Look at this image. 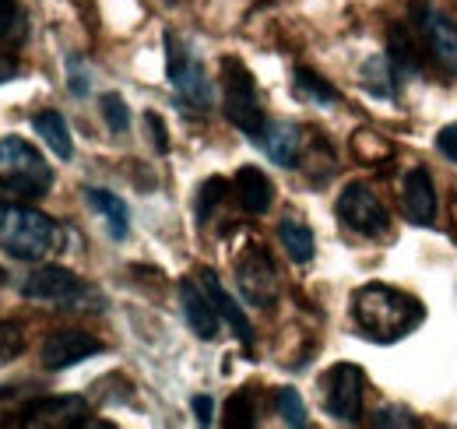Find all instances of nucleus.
<instances>
[{
    "label": "nucleus",
    "instance_id": "nucleus-31",
    "mask_svg": "<svg viewBox=\"0 0 457 429\" xmlns=\"http://www.w3.org/2000/svg\"><path fill=\"white\" fill-rule=\"evenodd\" d=\"M21 29V11L14 0H0V39L4 36H14Z\"/></svg>",
    "mask_w": 457,
    "mask_h": 429
},
{
    "label": "nucleus",
    "instance_id": "nucleus-28",
    "mask_svg": "<svg viewBox=\"0 0 457 429\" xmlns=\"http://www.w3.org/2000/svg\"><path fill=\"white\" fill-rule=\"evenodd\" d=\"M25 349V334L18 324H0V366L11 363L14 356H21Z\"/></svg>",
    "mask_w": 457,
    "mask_h": 429
},
{
    "label": "nucleus",
    "instance_id": "nucleus-22",
    "mask_svg": "<svg viewBox=\"0 0 457 429\" xmlns=\"http://www.w3.org/2000/svg\"><path fill=\"white\" fill-rule=\"evenodd\" d=\"M292 88H295L299 99H306V103H313V106H338V103H342V92H338L328 78L313 74L310 67H295Z\"/></svg>",
    "mask_w": 457,
    "mask_h": 429
},
{
    "label": "nucleus",
    "instance_id": "nucleus-14",
    "mask_svg": "<svg viewBox=\"0 0 457 429\" xmlns=\"http://www.w3.org/2000/svg\"><path fill=\"white\" fill-rule=\"evenodd\" d=\"M401 205H404V214L411 225H433L436 218V187H433V176L415 165L408 169L404 183H401Z\"/></svg>",
    "mask_w": 457,
    "mask_h": 429
},
{
    "label": "nucleus",
    "instance_id": "nucleus-7",
    "mask_svg": "<svg viewBox=\"0 0 457 429\" xmlns=\"http://www.w3.org/2000/svg\"><path fill=\"white\" fill-rule=\"evenodd\" d=\"M236 285L239 296L257 307V310H271L278 299V268L271 261V254L264 247H250L239 261H236Z\"/></svg>",
    "mask_w": 457,
    "mask_h": 429
},
{
    "label": "nucleus",
    "instance_id": "nucleus-19",
    "mask_svg": "<svg viewBox=\"0 0 457 429\" xmlns=\"http://www.w3.org/2000/svg\"><path fill=\"white\" fill-rule=\"evenodd\" d=\"M278 240L286 247V254L295 265H310L313 254H317V240H313V229L299 218V214H286L278 222Z\"/></svg>",
    "mask_w": 457,
    "mask_h": 429
},
{
    "label": "nucleus",
    "instance_id": "nucleus-35",
    "mask_svg": "<svg viewBox=\"0 0 457 429\" xmlns=\"http://www.w3.org/2000/svg\"><path fill=\"white\" fill-rule=\"evenodd\" d=\"M18 71H21L18 56L7 54V50H0V85H4V81H14V78H18Z\"/></svg>",
    "mask_w": 457,
    "mask_h": 429
},
{
    "label": "nucleus",
    "instance_id": "nucleus-34",
    "mask_svg": "<svg viewBox=\"0 0 457 429\" xmlns=\"http://www.w3.org/2000/svg\"><path fill=\"white\" fill-rule=\"evenodd\" d=\"M194 412H197V423L201 426H212V416H215V401L208 394H197L194 398Z\"/></svg>",
    "mask_w": 457,
    "mask_h": 429
},
{
    "label": "nucleus",
    "instance_id": "nucleus-17",
    "mask_svg": "<svg viewBox=\"0 0 457 429\" xmlns=\"http://www.w3.org/2000/svg\"><path fill=\"white\" fill-rule=\"evenodd\" d=\"M299 127H292L286 120H268L264 123V130H261V138H257V145L268 152V159L278 162V165H286L292 169L295 159H299Z\"/></svg>",
    "mask_w": 457,
    "mask_h": 429
},
{
    "label": "nucleus",
    "instance_id": "nucleus-16",
    "mask_svg": "<svg viewBox=\"0 0 457 429\" xmlns=\"http://www.w3.org/2000/svg\"><path fill=\"white\" fill-rule=\"evenodd\" d=\"M232 190H236V201L246 214H264L275 201V187L264 176V169H257V165H243L232 180Z\"/></svg>",
    "mask_w": 457,
    "mask_h": 429
},
{
    "label": "nucleus",
    "instance_id": "nucleus-27",
    "mask_svg": "<svg viewBox=\"0 0 457 429\" xmlns=\"http://www.w3.org/2000/svg\"><path fill=\"white\" fill-rule=\"evenodd\" d=\"M99 109H103V116H106V123H110L113 134H123V130L130 127V109H127V103H123V96L106 92V96L99 99Z\"/></svg>",
    "mask_w": 457,
    "mask_h": 429
},
{
    "label": "nucleus",
    "instance_id": "nucleus-12",
    "mask_svg": "<svg viewBox=\"0 0 457 429\" xmlns=\"http://www.w3.org/2000/svg\"><path fill=\"white\" fill-rule=\"evenodd\" d=\"M88 416V401L78 394H57V398H39L32 405L21 408V426L39 429H74L85 423Z\"/></svg>",
    "mask_w": 457,
    "mask_h": 429
},
{
    "label": "nucleus",
    "instance_id": "nucleus-4",
    "mask_svg": "<svg viewBox=\"0 0 457 429\" xmlns=\"http://www.w3.org/2000/svg\"><path fill=\"white\" fill-rule=\"evenodd\" d=\"M0 187L21 198H43L54 187V169L25 138H4L0 141Z\"/></svg>",
    "mask_w": 457,
    "mask_h": 429
},
{
    "label": "nucleus",
    "instance_id": "nucleus-32",
    "mask_svg": "<svg viewBox=\"0 0 457 429\" xmlns=\"http://www.w3.org/2000/svg\"><path fill=\"white\" fill-rule=\"evenodd\" d=\"M145 123L152 130V141H155V152H170V138H166V123L159 113H145Z\"/></svg>",
    "mask_w": 457,
    "mask_h": 429
},
{
    "label": "nucleus",
    "instance_id": "nucleus-13",
    "mask_svg": "<svg viewBox=\"0 0 457 429\" xmlns=\"http://www.w3.org/2000/svg\"><path fill=\"white\" fill-rule=\"evenodd\" d=\"M179 310H183V321L190 324V331H194L197 338L212 341V338L219 334L222 317H219L215 303L208 299L204 285H197L194 278H183V282H179Z\"/></svg>",
    "mask_w": 457,
    "mask_h": 429
},
{
    "label": "nucleus",
    "instance_id": "nucleus-24",
    "mask_svg": "<svg viewBox=\"0 0 457 429\" xmlns=\"http://www.w3.org/2000/svg\"><path fill=\"white\" fill-rule=\"evenodd\" d=\"M226 194H228V183L222 180V176H212V180H204V183H201L197 201H194V212H197V222H201V225L212 218V212L222 205V198H226Z\"/></svg>",
    "mask_w": 457,
    "mask_h": 429
},
{
    "label": "nucleus",
    "instance_id": "nucleus-26",
    "mask_svg": "<svg viewBox=\"0 0 457 429\" xmlns=\"http://www.w3.org/2000/svg\"><path fill=\"white\" fill-rule=\"evenodd\" d=\"M275 405H278V416L286 426H310V416H306V405H303V394L295 387H282L275 394Z\"/></svg>",
    "mask_w": 457,
    "mask_h": 429
},
{
    "label": "nucleus",
    "instance_id": "nucleus-10",
    "mask_svg": "<svg viewBox=\"0 0 457 429\" xmlns=\"http://www.w3.org/2000/svg\"><path fill=\"white\" fill-rule=\"evenodd\" d=\"M411 18H415V29L422 32V39H426L433 60H436L447 74H454L457 71V25L454 21H451L440 7H433V4H415V7H411Z\"/></svg>",
    "mask_w": 457,
    "mask_h": 429
},
{
    "label": "nucleus",
    "instance_id": "nucleus-18",
    "mask_svg": "<svg viewBox=\"0 0 457 429\" xmlns=\"http://www.w3.org/2000/svg\"><path fill=\"white\" fill-rule=\"evenodd\" d=\"M85 198H88V205L96 212L103 214V222H106L113 240H127L130 236V212H127L123 198H116L113 190H103V187H88Z\"/></svg>",
    "mask_w": 457,
    "mask_h": 429
},
{
    "label": "nucleus",
    "instance_id": "nucleus-1",
    "mask_svg": "<svg viewBox=\"0 0 457 429\" xmlns=\"http://www.w3.org/2000/svg\"><path fill=\"white\" fill-rule=\"evenodd\" d=\"M352 317L362 334L377 341H395L415 331V324L422 321V303L395 285L370 282L352 296Z\"/></svg>",
    "mask_w": 457,
    "mask_h": 429
},
{
    "label": "nucleus",
    "instance_id": "nucleus-30",
    "mask_svg": "<svg viewBox=\"0 0 457 429\" xmlns=\"http://www.w3.org/2000/svg\"><path fill=\"white\" fill-rule=\"evenodd\" d=\"M373 426H398V429H411V426H419V419H415L411 412H404V408H380V412L373 416Z\"/></svg>",
    "mask_w": 457,
    "mask_h": 429
},
{
    "label": "nucleus",
    "instance_id": "nucleus-23",
    "mask_svg": "<svg viewBox=\"0 0 457 429\" xmlns=\"http://www.w3.org/2000/svg\"><path fill=\"white\" fill-rule=\"evenodd\" d=\"M387 60L395 63V71L401 74V81H404V78H411V74H419L415 36L408 32V25H404V21L391 25V32H387Z\"/></svg>",
    "mask_w": 457,
    "mask_h": 429
},
{
    "label": "nucleus",
    "instance_id": "nucleus-5",
    "mask_svg": "<svg viewBox=\"0 0 457 429\" xmlns=\"http://www.w3.org/2000/svg\"><path fill=\"white\" fill-rule=\"evenodd\" d=\"M166 74H170L172 92L194 109H212L215 92H212V78L201 63V56L194 54L176 32H166Z\"/></svg>",
    "mask_w": 457,
    "mask_h": 429
},
{
    "label": "nucleus",
    "instance_id": "nucleus-20",
    "mask_svg": "<svg viewBox=\"0 0 457 429\" xmlns=\"http://www.w3.org/2000/svg\"><path fill=\"white\" fill-rule=\"evenodd\" d=\"M32 127H36V134L50 145V152H54L57 159H63V162L74 159V138H71V127H67V120L60 116L57 109H43V113H36V116H32Z\"/></svg>",
    "mask_w": 457,
    "mask_h": 429
},
{
    "label": "nucleus",
    "instance_id": "nucleus-25",
    "mask_svg": "<svg viewBox=\"0 0 457 429\" xmlns=\"http://www.w3.org/2000/svg\"><path fill=\"white\" fill-rule=\"evenodd\" d=\"M257 405H253V391H236L226 401V426L228 429H243L253 426L257 419Z\"/></svg>",
    "mask_w": 457,
    "mask_h": 429
},
{
    "label": "nucleus",
    "instance_id": "nucleus-21",
    "mask_svg": "<svg viewBox=\"0 0 457 429\" xmlns=\"http://www.w3.org/2000/svg\"><path fill=\"white\" fill-rule=\"evenodd\" d=\"M362 85H366V92L377 96V99H398L401 74L395 71V63L387 60V54L370 56V60L362 63Z\"/></svg>",
    "mask_w": 457,
    "mask_h": 429
},
{
    "label": "nucleus",
    "instance_id": "nucleus-36",
    "mask_svg": "<svg viewBox=\"0 0 457 429\" xmlns=\"http://www.w3.org/2000/svg\"><path fill=\"white\" fill-rule=\"evenodd\" d=\"M4 278H7V274H4V268H0V285H4Z\"/></svg>",
    "mask_w": 457,
    "mask_h": 429
},
{
    "label": "nucleus",
    "instance_id": "nucleus-29",
    "mask_svg": "<svg viewBox=\"0 0 457 429\" xmlns=\"http://www.w3.org/2000/svg\"><path fill=\"white\" fill-rule=\"evenodd\" d=\"M67 88H71L78 99L88 96V88H92V81H88V67H85L81 56H67Z\"/></svg>",
    "mask_w": 457,
    "mask_h": 429
},
{
    "label": "nucleus",
    "instance_id": "nucleus-3",
    "mask_svg": "<svg viewBox=\"0 0 457 429\" xmlns=\"http://www.w3.org/2000/svg\"><path fill=\"white\" fill-rule=\"evenodd\" d=\"M21 296L32 303H50L57 310H103L106 307L96 285L81 282L74 271L60 268V265H43L32 271L21 285Z\"/></svg>",
    "mask_w": 457,
    "mask_h": 429
},
{
    "label": "nucleus",
    "instance_id": "nucleus-15",
    "mask_svg": "<svg viewBox=\"0 0 457 429\" xmlns=\"http://www.w3.org/2000/svg\"><path fill=\"white\" fill-rule=\"evenodd\" d=\"M201 285H204L208 299L215 303L219 317H222V321H226L228 327H232V334H236V338H239V341H243L246 349H253V341H257V338H253V327H250V321H246L243 307H239V303H236V299L228 296L226 285L219 282V274H215L212 268H204V271H201Z\"/></svg>",
    "mask_w": 457,
    "mask_h": 429
},
{
    "label": "nucleus",
    "instance_id": "nucleus-8",
    "mask_svg": "<svg viewBox=\"0 0 457 429\" xmlns=\"http://www.w3.org/2000/svg\"><path fill=\"white\" fill-rule=\"evenodd\" d=\"M335 208H338V218H342L345 229H352L355 236H366V240L384 236L387 225H391V214L380 205V198L362 183H348L338 194Z\"/></svg>",
    "mask_w": 457,
    "mask_h": 429
},
{
    "label": "nucleus",
    "instance_id": "nucleus-11",
    "mask_svg": "<svg viewBox=\"0 0 457 429\" xmlns=\"http://www.w3.org/2000/svg\"><path fill=\"white\" fill-rule=\"evenodd\" d=\"M99 352H106V345H103L96 334H88V331H78V327H71V331H54V334L43 341V366H46L50 374H60V370H71V366H78V363L99 356Z\"/></svg>",
    "mask_w": 457,
    "mask_h": 429
},
{
    "label": "nucleus",
    "instance_id": "nucleus-6",
    "mask_svg": "<svg viewBox=\"0 0 457 429\" xmlns=\"http://www.w3.org/2000/svg\"><path fill=\"white\" fill-rule=\"evenodd\" d=\"M222 71H226V116L232 127H239L246 138H261V130H264V103H261V92H257V81H253V74L239 63V60H232L228 56L226 63H222Z\"/></svg>",
    "mask_w": 457,
    "mask_h": 429
},
{
    "label": "nucleus",
    "instance_id": "nucleus-9",
    "mask_svg": "<svg viewBox=\"0 0 457 429\" xmlns=\"http://www.w3.org/2000/svg\"><path fill=\"white\" fill-rule=\"evenodd\" d=\"M320 387H324V408L338 423H359V416H362V391H366V376H362L359 366H352V363L331 366L324 374V380H320Z\"/></svg>",
    "mask_w": 457,
    "mask_h": 429
},
{
    "label": "nucleus",
    "instance_id": "nucleus-33",
    "mask_svg": "<svg viewBox=\"0 0 457 429\" xmlns=\"http://www.w3.org/2000/svg\"><path fill=\"white\" fill-rule=\"evenodd\" d=\"M436 148L444 152V159L457 162V123H451V127H444V130L436 134Z\"/></svg>",
    "mask_w": 457,
    "mask_h": 429
},
{
    "label": "nucleus",
    "instance_id": "nucleus-2",
    "mask_svg": "<svg viewBox=\"0 0 457 429\" xmlns=\"http://www.w3.org/2000/svg\"><path fill=\"white\" fill-rule=\"evenodd\" d=\"M57 222L25 201H0V250L14 261L39 265L50 250H57Z\"/></svg>",
    "mask_w": 457,
    "mask_h": 429
}]
</instances>
